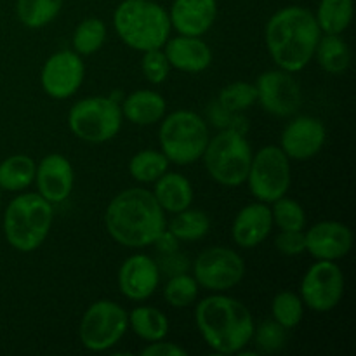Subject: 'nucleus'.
Returning a JSON list of instances; mask_svg holds the SVG:
<instances>
[{"instance_id": "nucleus-4", "label": "nucleus", "mask_w": 356, "mask_h": 356, "mask_svg": "<svg viewBox=\"0 0 356 356\" xmlns=\"http://www.w3.org/2000/svg\"><path fill=\"white\" fill-rule=\"evenodd\" d=\"M113 26L120 40L134 51L162 49L170 37L169 13L153 0H124L113 13Z\"/></svg>"}, {"instance_id": "nucleus-31", "label": "nucleus", "mask_w": 356, "mask_h": 356, "mask_svg": "<svg viewBox=\"0 0 356 356\" xmlns=\"http://www.w3.org/2000/svg\"><path fill=\"white\" fill-rule=\"evenodd\" d=\"M106 42V26L99 17H87L73 31V51L79 56H90Z\"/></svg>"}, {"instance_id": "nucleus-8", "label": "nucleus", "mask_w": 356, "mask_h": 356, "mask_svg": "<svg viewBox=\"0 0 356 356\" xmlns=\"http://www.w3.org/2000/svg\"><path fill=\"white\" fill-rule=\"evenodd\" d=\"M120 103L110 96H92L80 99L70 108L68 127L73 134L86 143L101 145L120 132L122 129Z\"/></svg>"}, {"instance_id": "nucleus-6", "label": "nucleus", "mask_w": 356, "mask_h": 356, "mask_svg": "<svg viewBox=\"0 0 356 356\" xmlns=\"http://www.w3.org/2000/svg\"><path fill=\"white\" fill-rule=\"evenodd\" d=\"M209 139L205 120L190 110H177L167 115L159 131L162 153L176 165H190L200 160Z\"/></svg>"}, {"instance_id": "nucleus-41", "label": "nucleus", "mask_w": 356, "mask_h": 356, "mask_svg": "<svg viewBox=\"0 0 356 356\" xmlns=\"http://www.w3.org/2000/svg\"><path fill=\"white\" fill-rule=\"evenodd\" d=\"M160 270L165 271L167 275H177V273H186V268H188V261L183 254H179L177 250L169 254H163V259L162 263L159 264Z\"/></svg>"}, {"instance_id": "nucleus-37", "label": "nucleus", "mask_w": 356, "mask_h": 356, "mask_svg": "<svg viewBox=\"0 0 356 356\" xmlns=\"http://www.w3.org/2000/svg\"><path fill=\"white\" fill-rule=\"evenodd\" d=\"M143 75L146 80L152 83H162L169 76L170 65L167 59L165 52L162 49H152V51L143 52V61H141Z\"/></svg>"}, {"instance_id": "nucleus-19", "label": "nucleus", "mask_w": 356, "mask_h": 356, "mask_svg": "<svg viewBox=\"0 0 356 356\" xmlns=\"http://www.w3.org/2000/svg\"><path fill=\"white\" fill-rule=\"evenodd\" d=\"M218 17L216 0H174L169 10L170 26L179 35L202 37Z\"/></svg>"}, {"instance_id": "nucleus-32", "label": "nucleus", "mask_w": 356, "mask_h": 356, "mask_svg": "<svg viewBox=\"0 0 356 356\" xmlns=\"http://www.w3.org/2000/svg\"><path fill=\"white\" fill-rule=\"evenodd\" d=\"M271 313H273L275 322L280 323L284 329H296L305 315V302L291 291L278 292L271 302Z\"/></svg>"}, {"instance_id": "nucleus-13", "label": "nucleus", "mask_w": 356, "mask_h": 356, "mask_svg": "<svg viewBox=\"0 0 356 356\" xmlns=\"http://www.w3.org/2000/svg\"><path fill=\"white\" fill-rule=\"evenodd\" d=\"M257 101L275 117H291L301 106V87L292 73L285 70H270L256 80Z\"/></svg>"}, {"instance_id": "nucleus-34", "label": "nucleus", "mask_w": 356, "mask_h": 356, "mask_svg": "<svg viewBox=\"0 0 356 356\" xmlns=\"http://www.w3.org/2000/svg\"><path fill=\"white\" fill-rule=\"evenodd\" d=\"M257 101V90L254 83L249 82H233L222 87L218 96V103L225 106L226 110L235 111V113H243L254 106Z\"/></svg>"}, {"instance_id": "nucleus-5", "label": "nucleus", "mask_w": 356, "mask_h": 356, "mask_svg": "<svg viewBox=\"0 0 356 356\" xmlns=\"http://www.w3.org/2000/svg\"><path fill=\"white\" fill-rule=\"evenodd\" d=\"M51 202L38 193H21L10 200L3 216V235L19 252H33L47 238L52 226Z\"/></svg>"}, {"instance_id": "nucleus-10", "label": "nucleus", "mask_w": 356, "mask_h": 356, "mask_svg": "<svg viewBox=\"0 0 356 356\" xmlns=\"http://www.w3.org/2000/svg\"><path fill=\"white\" fill-rule=\"evenodd\" d=\"M291 162L280 146H264L250 160L247 183L250 193L264 204H273L291 188Z\"/></svg>"}, {"instance_id": "nucleus-22", "label": "nucleus", "mask_w": 356, "mask_h": 356, "mask_svg": "<svg viewBox=\"0 0 356 356\" xmlns=\"http://www.w3.org/2000/svg\"><path fill=\"white\" fill-rule=\"evenodd\" d=\"M122 115L136 125H153L165 115L167 103L162 94L141 89L129 94L120 106Z\"/></svg>"}, {"instance_id": "nucleus-1", "label": "nucleus", "mask_w": 356, "mask_h": 356, "mask_svg": "<svg viewBox=\"0 0 356 356\" xmlns=\"http://www.w3.org/2000/svg\"><path fill=\"white\" fill-rule=\"evenodd\" d=\"M152 191L129 188L108 204L104 225L111 238L129 249H143L155 243L165 232V214Z\"/></svg>"}, {"instance_id": "nucleus-27", "label": "nucleus", "mask_w": 356, "mask_h": 356, "mask_svg": "<svg viewBox=\"0 0 356 356\" xmlns=\"http://www.w3.org/2000/svg\"><path fill=\"white\" fill-rule=\"evenodd\" d=\"M316 23L327 35H341L353 21V0H320Z\"/></svg>"}, {"instance_id": "nucleus-12", "label": "nucleus", "mask_w": 356, "mask_h": 356, "mask_svg": "<svg viewBox=\"0 0 356 356\" xmlns=\"http://www.w3.org/2000/svg\"><path fill=\"white\" fill-rule=\"evenodd\" d=\"M344 296V275L336 261H316L301 280V301L318 313L330 312Z\"/></svg>"}, {"instance_id": "nucleus-2", "label": "nucleus", "mask_w": 356, "mask_h": 356, "mask_svg": "<svg viewBox=\"0 0 356 356\" xmlns=\"http://www.w3.org/2000/svg\"><path fill=\"white\" fill-rule=\"evenodd\" d=\"M322 30L315 14L301 6H289L277 10L268 19L264 38L271 59L278 68L298 73L315 56Z\"/></svg>"}, {"instance_id": "nucleus-3", "label": "nucleus", "mask_w": 356, "mask_h": 356, "mask_svg": "<svg viewBox=\"0 0 356 356\" xmlns=\"http://www.w3.org/2000/svg\"><path fill=\"white\" fill-rule=\"evenodd\" d=\"M195 322L205 343L221 355L240 353L252 341L254 318L249 308L228 296H209L195 308Z\"/></svg>"}, {"instance_id": "nucleus-35", "label": "nucleus", "mask_w": 356, "mask_h": 356, "mask_svg": "<svg viewBox=\"0 0 356 356\" xmlns=\"http://www.w3.org/2000/svg\"><path fill=\"white\" fill-rule=\"evenodd\" d=\"M271 216H273V225H277L280 229H296V232L305 229V209L294 198H287L284 195L282 198L275 200Z\"/></svg>"}, {"instance_id": "nucleus-39", "label": "nucleus", "mask_w": 356, "mask_h": 356, "mask_svg": "<svg viewBox=\"0 0 356 356\" xmlns=\"http://www.w3.org/2000/svg\"><path fill=\"white\" fill-rule=\"evenodd\" d=\"M275 247L278 252L284 256H299L306 250L305 233L296 232V229H282L275 238Z\"/></svg>"}, {"instance_id": "nucleus-9", "label": "nucleus", "mask_w": 356, "mask_h": 356, "mask_svg": "<svg viewBox=\"0 0 356 356\" xmlns=\"http://www.w3.org/2000/svg\"><path fill=\"white\" fill-rule=\"evenodd\" d=\"M127 329V312L117 302L101 299L90 305L80 320V343L86 350L99 353L120 343Z\"/></svg>"}, {"instance_id": "nucleus-28", "label": "nucleus", "mask_w": 356, "mask_h": 356, "mask_svg": "<svg viewBox=\"0 0 356 356\" xmlns=\"http://www.w3.org/2000/svg\"><path fill=\"white\" fill-rule=\"evenodd\" d=\"M65 0H17V19L26 28H44L58 17Z\"/></svg>"}, {"instance_id": "nucleus-30", "label": "nucleus", "mask_w": 356, "mask_h": 356, "mask_svg": "<svg viewBox=\"0 0 356 356\" xmlns=\"http://www.w3.org/2000/svg\"><path fill=\"white\" fill-rule=\"evenodd\" d=\"M169 169V160L162 152L143 149L129 162V172L139 183H155Z\"/></svg>"}, {"instance_id": "nucleus-15", "label": "nucleus", "mask_w": 356, "mask_h": 356, "mask_svg": "<svg viewBox=\"0 0 356 356\" xmlns=\"http://www.w3.org/2000/svg\"><path fill=\"white\" fill-rule=\"evenodd\" d=\"M327 141V129L315 117H298L287 124L280 138V148L289 159L308 160L320 153Z\"/></svg>"}, {"instance_id": "nucleus-7", "label": "nucleus", "mask_w": 356, "mask_h": 356, "mask_svg": "<svg viewBox=\"0 0 356 356\" xmlns=\"http://www.w3.org/2000/svg\"><path fill=\"white\" fill-rule=\"evenodd\" d=\"M202 159L216 183L235 188L247 181L252 148L243 134L233 129H222L216 138L209 139Z\"/></svg>"}, {"instance_id": "nucleus-38", "label": "nucleus", "mask_w": 356, "mask_h": 356, "mask_svg": "<svg viewBox=\"0 0 356 356\" xmlns=\"http://www.w3.org/2000/svg\"><path fill=\"white\" fill-rule=\"evenodd\" d=\"M209 120L212 122V125L222 129H233V131L240 132V134H245L247 129H249V122L243 117L242 113H235V111L226 110L225 106L218 103V99L214 103H211L207 110Z\"/></svg>"}, {"instance_id": "nucleus-29", "label": "nucleus", "mask_w": 356, "mask_h": 356, "mask_svg": "<svg viewBox=\"0 0 356 356\" xmlns=\"http://www.w3.org/2000/svg\"><path fill=\"white\" fill-rule=\"evenodd\" d=\"M209 229H211V221H209L207 214L190 207L174 214L172 221L169 222V232L177 240H184V242H195V240L204 238Z\"/></svg>"}, {"instance_id": "nucleus-11", "label": "nucleus", "mask_w": 356, "mask_h": 356, "mask_svg": "<svg viewBox=\"0 0 356 356\" xmlns=\"http://www.w3.org/2000/svg\"><path fill=\"white\" fill-rule=\"evenodd\" d=\"M195 280L212 292H225L242 282L245 263L242 256L228 247L205 249L193 263Z\"/></svg>"}, {"instance_id": "nucleus-33", "label": "nucleus", "mask_w": 356, "mask_h": 356, "mask_svg": "<svg viewBox=\"0 0 356 356\" xmlns=\"http://www.w3.org/2000/svg\"><path fill=\"white\" fill-rule=\"evenodd\" d=\"M198 282L195 277H190L186 273H177L170 277L167 282L165 289H163V298L174 308H186V306L193 305L198 298Z\"/></svg>"}, {"instance_id": "nucleus-17", "label": "nucleus", "mask_w": 356, "mask_h": 356, "mask_svg": "<svg viewBox=\"0 0 356 356\" xmlns=\"http://www.w3.org/2000/svg\"><path fill=\"white\" fill-rule=\"evenodd\" d=\"M306 250L318 261H337L353 247V232L339 221H322L305 233Z\"/></svg>"}, {"instance_id": "nucleus-18", "label": "nucleus", "mask_w": 356, "mask_h": 356, "mask_svg": "<svg viewBox=\"0 0 356 356\" xmlns=\"http://www.w3.org/2000/svg\"><path fill=\"white\" fill-rule=\"evenodd\" d=\"M35 181H37L38 195L51 204H61L72 195L73 183V167L65 155L51 153L44 156L35 170Z\"/></svg>"}, {"instance_id": "nucleus-42", "label": "nucleus", "mask_w": 356, "mask_h": 356, "mask_svg": "<svg viewBox=\"0 0 356 356\" xmlns=\"http://www.w3.org/2000/svg\"><path fill=\"white\" fill-rule=\"evenodd\" d=\"M155 245L162 254L174 252V250H177V238L170 232H163L162 235L155 240Z\"/></svg>"}, {"instance_id": "nucleus-20", "label": "nucleus", "mask_w": 356, "mask_h": 356, "mask_svg": "<svg viewBox=\"0 0 356 356\" xmlns=\"http://www.w3.org/2000/svg\"><path fill=\"white\" fill-rule=\"evenodd\" d=\"M273 228L271 209L264 202L245 205L240 209L232 225V236L242 249H254L270 236Z\"/></svg>"}, {"instance_id": "nucleus-25", "label": "nucleus", "mask_w": 356, "mask_h": 356, "mask_svg": "<svg viewBox=\"0 0 356 356\" xmlns=\"http://www.w3.org/2000/svg\"><path fill=\"white\" fill-rule=\"evenodd\" d=\"M37 163L28 155H13L0 163V190L23 191L35 181Z\"/></svg>"}, {"instance_id": "nucleus-26", "label": "nucleus", "mask_w": 356, "mask_h": 356, "mask_svg": "<svg viewBox=\"0 0 356 356\" xmlns=\"http://www.w3.org/2000/svg\"><path fill=\"white\" fill-rule=\"evenodd\" d=\"M315 56L322 70L332 75L346 72L351 63L350 45L339 35H327L320 37L318 45L315 49Z\"/></svg>"}, {"instance_id": "nucleus-21", "label": "nucleus", "mask_w": 356, "mask_h": 356, "mask_svg": "<svg viewBox=\"0 0 356 356\" xmlns=\"http://www.w3.org/2000/svg\"><path fill=\"white\" fill-rule=\"evenodd\" d=\"M163 52L169 59L170 68L183 73H200L207 70L212 63V51L200 37H179L167 38L163 44Z\"/></svg>"}, {"instance_id": "nucleus-36", "label": "nucleus", "mask_w": 356, "mask_h": 356, "mask_svg": "<svg viewBox=\"0 0 356 356\" xmlns=\"http://www.w3.org/2000/svg\"><path fill=\"white\" fill-rule=\"evenodd\" d=\"M252 339L256 341V346L264 353H277L284 350L287 343V329L277 323L275 320L261 323L257 329H254Z\"/></svg>"}, {"instance_id": "nucleus-40", "label": "nucleus", "mask_w": 356, "mask_h": 356, "mask_svg": "<svg viewBox=\"0 0 356 356\" xmlns=\"http://www.w3.org/2000/svg\"><path fill=\"white\" fill-rule=\"evenodd\" d=\"M143 356H186V350L177 346L176 343H167V341H155L149 346L141 351Z\"/></svg>"}, {"instance_id": "nucleus-24", "label": "nucleus", "mask_w": 356, "mask_h": 356, "mask_svg": "<svg viewBox=\"0 0 356 356\" xmlns=\"http://www.w3.org/2000/svg\"><path fill=\"white\" fill-rule=\"evenodd\" d=\"M129 327L146 343L165 339L169 334V320L160 309L153 306H138L127 313Z\"/></svg>"}, {"instance_id": "nucleus-16", "label": "nucleus", "mask_w": 356, "mask_h": 356, "mask_svg": "<svg viewBox=\"0 0 356 356\" xmlns=\"http://www.w3.org/2000/svg\"><path fill=\"white\" fill-rule=\"evenodd\" d=\"M159 284V263L145 254L127 257L118 270V289L131 301H145L152 298Z\"/></svg>"}, {"instance_id": "nucleus-14", "label": "nucleus", "mask_w": 356, "mask_h": 356, "mask_svg": "<svg viewBox=\"0 0 356 356\" xmlns=\"http://www.w3.org/2000/svg\"><path fill=\"white\" fill-rule=\"evenodd\" d=\"M83 75L82 58L75 51H59L42 66V89L52 99H68L82 87Z\"/></svg>"}, {"instance_id": "nucleus-23", "label": "nucleus", "mask_w": 356, "mask_h": 356, "mask_svg": "<svg viewBox=\"0 0 356 356\" xmlns=\"http://www.w3.org/2000/svg\"><path fill=\"white\" fill-rule=\"evenodd\" d=\"M153 197L163 211L177 214L190 207L193 202V186L183 174L165 172L155 181Z\"/></svg>"}]
</instances>
